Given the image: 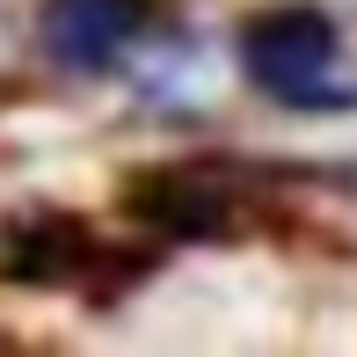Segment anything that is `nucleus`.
Here are the masks:
<instances>
[{
    "label": "nucleus",
    "instance_id": "obj_2",
    "mask_svg": "<svg viewBox=\"0 0 357 357\" xmlns=\"http://www.w3.org/2000/svg\"><path fill=\"white\" fill-rule=\"evenodd\" d=\"M132 37V0H52L44 8V44H52L59 66H109Z\"/></svg>",
    "mask_w": 357,
    "mask_h": 357
},
{
    "label": "nucleus",
    "instance_id": "obj_1",
    "mask_svg": "<svg viewBox=\"0 0 357 357\" xmlns=\"http://www.w3.org/2000/svg\"><path fill=\"white\" fill-rule=\"evenodd\" d=\"M241 59H248L255 88H270L278 102H306V95L328 88L335 29L321 22V15H278V22H255V29H248Z\"/></svg>",
    "mask_w": 357,
    "mask_h": 357
}]
</instances>
